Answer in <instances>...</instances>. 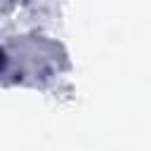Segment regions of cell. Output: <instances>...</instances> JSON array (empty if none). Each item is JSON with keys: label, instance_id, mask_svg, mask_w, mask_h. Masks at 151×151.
<instances>
[{"label": "cell", "instance_id": "6da1fadb", "mask_svg": "<svg viewBox=\"0 0 151 151\" xmlns=\"http://www.w3.org/2000/svg\"><path fill=\"white\" fill-rule=\"evenodd\" d=\"M0 64H2V52H0Z\"/></svg>", "mask_w": 151, "mask_h": 151}]
</instances>
